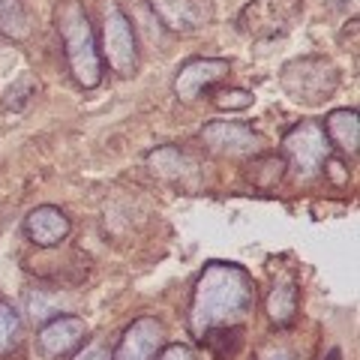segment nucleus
<instances>
[{
    "label": "nucleus",
    "instance_id": "nucleus-11",
    "mask_svg": "<svg viewBox=\"0 0 360 360\" xmlns=\"http://www.w3.org/2000/svg\"><path fill=\"white\" fill-rule=\"evenodd\" d=\"M150 9L172 33H195L213 21L210 0H150Z\"/></svg>",
    "mask_w": 360,
    "mask_h": 360
},
{
    "label": "nucleus",
    "instance_id": "nucleus-2",
    "mask_svg": "<svg viewBox=\"0 0 360 360\" xmlns=\"http://www.w3.org/2000/svg\"><path fill=\"white\" fill-rule=\"evenodd\" d=\"M54 27L63 39L66 63H70L75 84L84 90L99 87V82H103V58H99L96 33L82 0H60L54 6Z\"/></svg>",
    "mask_w": 360,
    "mask_h": 360
},
{
    "label": "nucleus",
    "instance_id": "nucleus-1",
    "mask_svg": "<svg viewBox=\"0 0 360 360\" xmlns=\"http://www.w3.org/2000/svg\"><path fill=\"white\" fill-rule=\"evenodd\" d=\"M255 303V283L240 264L210 262L201 270L189 303V333L198 336L219 328V324H238L250 315Z\"/></svg>",
    "mask_w": 360,
    "mask_h": 360
},
{
    "label": "nucleus",
    "instance_id": "nucleus-16",
    "mask_svg": "<svg viewBox=\"0 0 360 360\" xmlns=\"http://www.w3.org/2000/svg\"><path fill=\"white\" fill-rule=\"evenodd\" d=\"M198 342L205 345V352L213 360H231L243 348V328L240 324H219V328H210L201 333Z\"/></svg>",
    "mask_w": 360,
    "mask_h": 360
},
{
    "label": "nucleus",
    "instance_id": "nucleus-18",
    "mask_svg": "<svg viewBox=\"0 0 360 360\" xmlns=\"http://www.w3.org/2000/svg\"><path fill=\"white\" fill-rule=\"evenodd\" d=\"M285 156H276V153H255L250 156V162H246V180L255 186V189H274L279 186V180L285 177Z\"/></svg>",
    "mask_w": 360,
    "mask_h": 360
},
{
    "label": "nucleus",
    "instance_id": "nucleus-19",
    "mask_svg": "<svg viewBox=\"0 0 360 360\" xmlns=\"http://www.w3.org/2000/svg\"><path fill=\"white\" fill-rule=\"evenodd\" d=\"M0 37L13 42L30 37V15L25 0H0Z\"/></svg>",
    "mask_w": 360,
    "mask_h": 360
},
{
    "label": "nucleus",
    "instance_id": "nucleus-6",
    "mask_svg": "<svg viewBox=\"0 0 360 360\" xmlns=\"http://www.w3.org/2000/svg\"><path fill=\"white\" fill-rule=\"evenodd\" d=\"M330 148L333 144L319 120H300L283 139V150L300 180H312L315 174H321V165L330 156Z\"/></svg>",
    "mask_w": 360,
    "mask_h": 360
},
{
    "label": "nucleus",
    "instance_id": "nucleus-17",
    "mask_svg": "<svg viewBox=\"0 0 360 360\" xmlns=\"http://www.w3.org/2000/svg\"><path fill=\"white\" fill-rule=\"evenodd\" d=\"M267 319L276 324V328H288L297 319V285L291 279H279L274 283L267 295Z\"/></svg>",
    "mask_w": 360,
    "mask_h": 360
},
{
    "label": "nucleus",
    "instance_id": "nucleus-25",
    "mask_svg": "<svg viewBox=\"0 0 360 360\" xmlns=\"http://www.w3.org/2000/svg\"><path fill=\"white\" fill-rule=\"evenodd\" d=\"M156 360H198V357H195V352L189 345L174 342V345H162V352H160Z\"/></svg>",
    "mask_w": 360,
    "mask_h": 360
},
{
    "label": "nucleus",
    "instance_id": "nucleus-10",
    "mask_svg": "<svg viewBox=\"0 0 360 360\" xmlns=\"http://www.w3.org/2000/svg\"><path fill=\"white\" fill-rule=\"evenodd\" d=\"M229 72H231V63L225 58H195L180 66V72L174 78V94L184 103H195L205 90L222 82Z\"/></svg>",
    "mask_w": 360,
    "mask_h": 360
},
{
    "label": "nucleus",
    "instance_id": "nucleus-4",
    "mask_svg": "<svg viewBox=\"0 0 360 360\" xmlns=\"http://www.w3.org/2000/svg\"><path fill=\"white\" fill-rule=\"evenodd\" d=\"M117 75L129 78L139 72V39L129 15L117 4H105L103 9V54H99Z\"/></svg>",
    "mask_w": 360,
    "mask_h": 360
},
{
    "label": "nucleus",
    "instance_id": "nucleus-21",
    "mask_svg": "<svg viewBox=\"0 0 360 360\" xmlns=\"http://www.w3.org/2000/svg\"><path fill=\"white\" fill-rule=\"evenodd\" d=\"M30 96H37V82H33L30 72H21L18 78H13V84L6 87L4 108L6 111H21V108L30 103Z\"/></svg>",
    "mask_w": 360,
    "mask_h": 360
},
{
    "label": "nucleus",
    "instance_id": "nucleus-15",
    "mask_svg": "<svg viewBox=\"0 0 360 360\" xmlns=\"http://www.w3.org/2000/svg\"><path fill=\"white\" fill-rule=\"evenodd\" d=\"M72 309H75V297L63 288H33L27 295V312L37 324H45Z\"/></svg>",
    "mask_w": 360,
    "mask_h": 360
},
{
    "label": "nucleus",
    "instance_id": "nucleus-23",
    "mask_svg": "<svg viewBox=\"0 0 360 360\" xmlns=\"http://www.w3.org/2000/svg\"><path fill=\"white\" fill-rule=\"evenodd\" d=\"M255 360H307V354L300 352L297 345H291L285 340H274L258 348V357Z\"/></svg>",
    "mask_w": 360,
    "mask_h": 360
},
{
    "label": "nucleus",
    "instance_id": "nucleus-8",
    "mask_svg": "<svg viewBox=\"0 0 360 360\" xmlns=\"http://www.w3.org/2000/svg\"><path fill=\"white\" fill-rule=\"evenodd\" d=\"M87 340V324L78 315H58L45 321L37 333V352L42 360H66L72 357Z\"/></svg>",
    "mask_w": 360,
    "mask_h": 360
},
{
    "label": "nucleus",
    "instance_id": "nucleus-9",
    "mask_svg": "<svg viewBox=\"0 0 360 360\" xmlns=\"http://www.w3.org/2000/svg\"><path fill=\"white\" fill-rule=\"evenodd\" d=\"M162 345H165V324L153 319V315H141L123 330L111 360H156Z\"/></svg>",
    "mask_w": 360,
    "mask_h": 360
},
{
    "label": "nucleus",
    "instance_id": "nucleus-24",
    "mask_svg": "<svg viewBox=\"0 0 360 360\" xmlns=\"http://www.w3.org/2000/svg\"><path fill=\"white\" fill-rule=\"evenodd\" d=\"M72 360H111V352L105 342H87L72 354Z\"/></svg>",
    "mask_w": 360,
    "mask_h": 360
},
{
    "label": "nucleus",
    "instance_id": "nucleus-3",
    "mask_svg": "<svg viewBox=\"0 0 360 360\" xmlns=\"http://www.w3.org/2000/svg\"><path fill=\"white\" fill-rule=\"evenodd\" d=\"M279 84L285 94L300 105H321L333 99L336 87H340V70L333 60L319 58V54H307V58H295L283 66L279 72Z\"/></svg>",
    "mask_w": 360,
    "mask_h": 360
},
{
    "label": "nucleus",
    "instance_id": "nucleus-14",
    "mask_svg": "<svg viewBox=\"0 0 360 360\" xmlns=\"http://www.w3.org/2000/svg\"><path fill=\"white\" fill-rule=\"evenodd\" d=\"M324 132H328L330 144H336L342 153H357L360 148V117L354 108H336L324 117Z\"/></svg>",
    "mask_w": 360,
    "mask_h": 360
},
{
    "label": "nucleus",
    "instance_id": "nucleus-7",
    "mask_svg": "<svg viewBox=\"0 0 360 360\" xmlns=\"http://www.w3.org/2000/svg\"><path fill=\"white\" fill-rule=\"evenodd\" d=\"M201 144L213 156L225 160H250L264 150V139L240 120H210L201 129Z\"/></svg>",
    "mask_w": 360,
    "mask_h": 360
},
{
    "label": "nucleus",
    "instance_id": "nucleus-12",
    "mask_svg": "<svg viewBox=\"0 0 360 360\" xmlns=\"http://www.w3.org/2000/svg\"><path fill=\"white\" fill-rule=\"evenodd\" d=\"M70 229H72L70 217H66L60 207H54V205H39V207H33L25 217L27 240L42 246V250L60 246L66 238H70Z\"/></svg>",
    "mask_w": 360,
    "mask_h": 360
},
{
    "label": "nucleus",
    "instance_id": "nucleus-20",
    "mask_svg": "<svg viewBox=\"0 0 360 360\" xmlns=\"http://www.w3.org/2000/svg\"><path fill=\"white\" fill-rule=\"evenodd\" d=\"M21 340H25V324H21L18 312L13 309V303L0 300V360L18 352Z\"/></svg>",
    "mask_w": 360,
    "mask_h": 360
},
{
    "label": "nucleus",
    "instance_id": "nucleus-22",
    "mask_svg": "<svg viewBox=\"0 0 360 360\" xmlns=\"http://www.w3.org/2000/svg\"><path fill=\"white\" fill-rule=\"evenodd\" d=\"M255 103V96L250 90H240V87H222L213 94V105L222 108V111H243Z\"/></svg>",
    "mask_w": 360,
    "mask_h": 360
},
{
    "label": "nucleus",
    "instance_id": "nucleus-13",
    "mask_svg": "<svg viewBox=\"0 0 360 360\" xmlns=\"http://www.w3.org/2000/svg\"><path fill=\"white\" fill-rule=\"evenodd\" d=\"M148 168L168 184H186L189 177H195V162L186 150H180L177 144H162L148 153Z\"/></svg>",
    "mask_w": 360,
    "mask_h": 360
},
{
    "label": "nucleus",
    "instance_id": "nucleus-5",
    "mask_svg": "<svg viewBox=\"0 0 360 360\" xmlns=\"http://www.w3.org/2000/svg\"><path fill=\"white\" fill-rule=\"evenodd\" d=\"M300 13L303 0H250L238 15V30L252 39H274L295 27Z\"/></svg>",
    "mask_w": 360,
    "mask_h": 360
}]
</instances>
